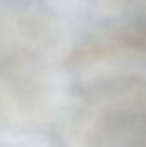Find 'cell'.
<instances>
[{
	"label": "cell",
	"instance_id": "cell-1",
	"mask_svg": "<svg viewBox=\"0 0 146 147\" xmlns=\"http://www.w3.org/2000/svg\"><path fill=\"white\" fill-rule=\"evenodd\" d=\"M120 36L124 45H127L129 48L146 53V16L131 19L120 31Z\"/></svg>",
	"mask_w": 146,
	"mask_h": 147
}]
</instances>
